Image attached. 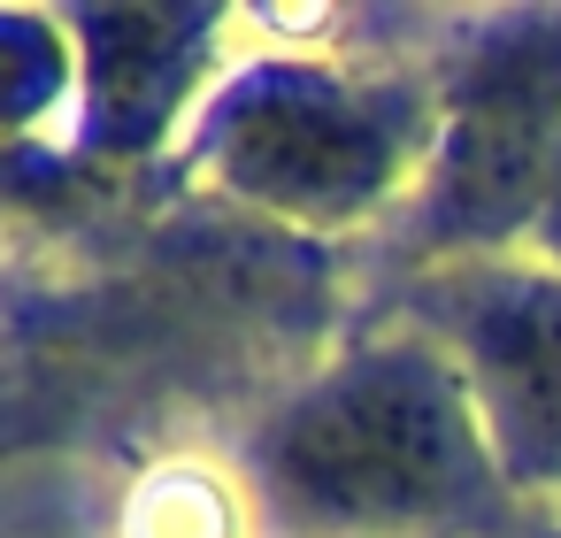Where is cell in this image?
<instances>
[{
	"mask_svg": "<svg viewBox=\"0 0 561 538\" xmlns=\"http://www.w3.org/2000/svg\"><path fill=\"white\" fill-rule=\"evenodd\" d=\"M461 385L500 477H561V270H484L446 293Z\"/></svg>",
	"mask_w": 561,
	"mask_h": 538,
	"instance_id": "obj_4",
	"label": "cell"
},
{
	"mask_svg": "<svg viewBox=\"0 0 561 538\" xmlns=\"http://www.w3.org/2000/svg\"><path fill=\"white\" fill-rule=\"evenodd\" d=\"M270 492L331 538H431L492 500V446L461 369L377 346L308 385L270 423Z\"/></svg>",
	"mask_w": 561,
	"mask_h": 538,
	"instance_id": "obj_1",
	"label": "cell"
},
{
	"mask_svg": "<svg viewBox=\"0 0 561 538\" xmlns=\"http://www.w3.org/2000/svg\"><path fill=\"white\" fill-rule=\"evenodd\" d=\"M538 224H546V239H553V254H561V178H553V201H546V216H538Z\"/></svg>",
	"mask_w": 561,
	"mask_h": 538,
	"instance_id": "obj_5",
	"label": "cell"
},
{
	"mask_svg": "<svg viewBox=\"0 0 561 538\" xmlns=\"http://www.w3.org/2000/svg\"><path fill=\"white\" fill-rule=\"evenodd\" d=\"M216 170L254 208H277L293 224H339L392 185L400 139L362 93L308 70H262L216 124Z\"/></svg>",
	"mask_w": 561,
	"mask_h": 538,
	"instance_id": "obj_3",
	"label": "cell"
},
{
	"mask_svg": "<svg viewBox=\"0 0 561 538\" xmlns=\"http://www.w3.org/2000/svg\"><path fill=\"white\" fill-rule=\"evenodd\" d=\"M561 178V24H523L492 39L438 131L431 224L454 239H492L523 216H546Z\"/></svg>",
	"mask_w": 561,
	"mask_h": 538,
	"instance_id": "obj_2",
	"label": "cell"
}]
</instances>
